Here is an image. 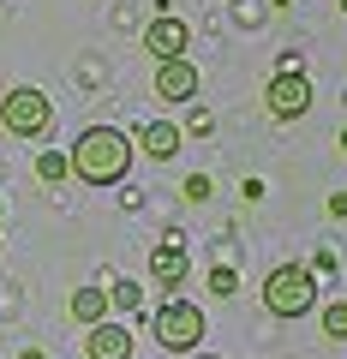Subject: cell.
<instances>
[{
  "label": "cell",
  "mask_w": 347,
  "mask_h": 359,
  "mask_svg": "<svg viewBox=\"0 0 347 359\" xmlns=\"http://www.w3.org/2000/svg\"><path fill=\"white\" fill-rule=\"evenodd\" d=\"M66 174L84 186H120L132 174V138L120 126H84L66 150Z\"/></svg>",
  "instance_id": "cell-1"
},
{
  "label": "cell",
  "mask_w": 347,
  "mask_h": 359,
  "mask_svg": "<svg viewBox=\"0 0 347 359\" xmlns=\"http://www.w3.org/2000/svg\"><path fill=\"white\" fill-rule=\"evenodd\" d=\"M257 294H264V311H270V318H306V311L318 306V276H311L306 264H275Z\"/></svg>",
  "instance_id": "cell-2"
},
{
  "label": "cell",
  "mask_w": 347,
  "mask_h": 359,
  "mask_svg": "<svg viewBox=\"0 0 347 359\" xmlns=\"http://www.w3.org/2000/svg\"><path fill=\"white\" fill-rule=\"evenodd\" d=\"M48 126H54V102L42 96L36 84H13L6 96H0V132H6V138L36 144Z\"/></svg>",
  "instance_id": "cell-3"
},
{
  "label": "cell",
  "mask_w": 347,
  "mask_h": 359,
  "mask_svg": "<svg viewBox=\"0 0 347 359\" xmlns=\"http://www.w3.org/2000/svg\"><path fill=\"white\" fill-rule=\"evenodd\" d=\"M204 311L192 306V299H180V294H168L162 306L150 311V335L168 347V353H198V341H204Z\"/></svg>",
  "instance_id": "cell-4"
},
{
  "label": "cell",
  "mask_w": 347,
  "mask_h": 359,
  "mask_svg": "<svg viewBox=\"0 0 347 359\" xmlns=\"http://www.w3.org/2000/svg\"><path fill=\"white\" fill-rule=\"evenodd\" d=\"M311 96H318V90H311V78L299 72H275L270 84H264V102H270V114L275 120H299V114H311Z\"/></svg>",
  "instance_id": "cell-5"
},
{
  "label": "cell",
  "mask_w": 347,
  "mask_h": 359,
  "mask_svg": "<svg viewBox=\"0 0 347 359\" xmlns=\"http://www.w3.org/2000/svg\"><path fill=\"white\" fill-rule=\"evenodd\" d=\"M144 48H150L156 60H186V48H192V30H186V18L156 13L150 25H144Z\"/></svg>",
  "instance_id": "cell-6"
},
{
  "label": "cell",
  "mask_w": 347,
  "mask_h": 359,
  "mask_svg": "<svg viewBox=\"0 0 347 359\" xmlns=\"http://www.w3.org/2000/svg\"><path fill=\"white\" fill-rule=\"evenodd\" d=\"M186 276H192V264H186V245H180V233H168V240L150 252V282L162 287V294H174V287H186Z\"/></svg>",
  "instance_id": "cell-7"
},
{
  "label": "cell",
  "mask_w": 347,
  "mask_h": 359,
  "mask_svg": "<svg viewBox=\"0 0 347 359\" xmlns=\"http://www.w3.org/2000/svg\"><path fill=\"white\" fill-rule=\"evenodd\" d=\"M156 96H162V102H192L198 96V66L192 60H156Z\"/></svg>",
  "instance_id": "cell-8"
},
{
  "label": "cell",
  "mask_w": 347,
  "mask_h": 359,
  "mask_svg": "<svg viewBox=\"0 0 347 359\" xmlns=\"http://www.w3.org/2000/svg\"><path fill=\"white\" fill-rule=\"evenodd\" d=\"M132 144H138L144 156H150V162H174V156H180V126H174V120H150V126H138L132 132Z\"/></svg>",
  "instance_id": "cell-9"
},
{
  "label": "cell",
  "mask_w": 347,
  "mask_h": 359,
  "mask_svg": "<svg viewBox=\"0 0 347 359\" xmlns=\"http://www.w3.org/2000/svg\"><path fill=\"white\" fill-rule=\"evenodd\" d=\"M84 353L90 359H132V330L126 323H96V330H84Z\"/></svg>",
  "instance_id": "cell-10"
},
{
  "label": "cell",
  "mask_w": 347,
  "mask_h": 359,
  "mask_svg": "<svg viewBox=\"0 0 347 359\" xmlns=\"http://www.w3.org/2000/svg\"><path fill=\"white\" fill-rule=\"evenodd\" d=\"M72 318L84 323V330L108 323V287H78V294H72Z\"/></svg>",
  "instance_id": "cell-11"
},
{
  "label": "cell",
  "mask_w": 347,
  "mask_h": 359,
  "mask_svg": "<svg viewBox=\"0 0 347 359\" xmlns=\"http://www.w3.org/2000/svg\"><path fill=\"white\" fill-rule=\"evenodd\" d=\"M318 323H323L329 341H347V299H329V306L318 311Z\"/></svg>",
  "instance_id": "cell-12"
},
{
  "label": "cell",
  "mask_w": 347,
  "mask_h": 359,
  "mask_svg": "<svg viewBox=\"0 0 347 359\" xmlns=\"http://www.w3.org/2000/svg\"><path fill=\"white\" fill-rule=\"evenodd\" d=\"M36 180H42V186L72 180V174H66V150H42V156H36Z\"/></svg>",
  "instance_id": "cell-13"
},
{
  "label": "cell",
  "mask_w": 347,
  "mask_h": 359,
  "mask_svg": "<svg viewBox=\"0 0 347 359\" xmlns=\"http://www.w3.org/2000/svg\"><path fill=\"white\" fill-rule=\"evenodd\" d=\"M108 306H120V311H138V306H144V287L120 276V282H108Z\"/></svg>",
  "instance_id": "cell-14"
},
{
  "label": "cell",
  "mask_w": 347,
  "mask_h": 359,
  "mask_svg": "<svg viewBox=\"0 0 347 359\" xmlns=\"http://www.w3.org/2000/svg\"><path fill=\"white\" fill-rule=\"evenodd\" d=\"M233 287H240V276H233L228 264H216V269H210V294H216V299H228Z\"/></svg>",
  "instance_id": "cell-15"
},
{
  "label": "cell",
  "mask_w": 347,
  "mask_h": 359,
  "mask_svg": "<svg viewBox=\"0 0 347 359\" xmlns=\"http://www.w3.org/2000/svg\"><path fill=\"white\" fill-rule=\"evenodd\" d=\"M210 192H216V186H210V180H204V174H192V180H186V192H180V198H186V204H204V198H210Z\"/></svg>",
  "instance_id": "cell-16"
},
{
  "label": "cell",
  "mask_w": 347,
  "mask_h": 359,
  "mask_svg": "<svg viewBox=\"0 0 347 359\" xmlns=\"http://www.w3.org/2000/svg\"><path fill=\"white\" fill-rule=\"evenodd\" d=\"M18 359H48V353H42V347H25V353H18Z\"/></svg>",
  "instance_id": "cell-17"
},
{
  "label": "cell",
  "mask_w": 347,
  "mask_h": 359,
  "mask_svg": "<svg viewBox=\"0 0 347 359\" xmlns=\"http://www.w3.org/2000/svg\"><path fill=\"white\" fill-rule=\"evenodd\" d=\"M341 156H347V126H341Z\"/></svg>",
  "instance_id": "cell-18"
},
{
  "label": "cell",
  "mask_w": 347,
  "mask_h": 359,
  "mask_svg": "<svg viewBox=\"0 0 347 359\" xmlns=\"http://www.w3.org/2000/svg\"><path fill=\"white\" fill-rule=\"evenodd\" d=\"M192 359H216V353H192Z\"/></svg>",
  "instance_id": "cell-19"
},
{
  "label": "cell",
  "mask_w": 347,
  "mask_h": 359,
  "mask_svg": "<svg viewBox=\"0 0 347 359\" xmlns=\"http://www.w3.org/2000/svg\"><path fill=\"white\" fill-rule=\"evenodd\" d=\"M341 13H347V0H341Z\"/></svg>",
  "instance_id": "cell-20"
}]
</instances>
